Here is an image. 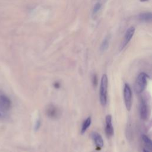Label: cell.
Masks as SVG:
<instances>
[{
    "mask_svg": "<svg viewBox=\"0 0 152 152\" xmlns=\"http://www.w3.org/2000/svg\"><path fill=\"white\" fill-rule=\"evenodd\" d=\"M58 110L53 105H50L47 108V115L51 118H55L58 116Z\"/></svg>",
    "mask_w": 152,
    "mask_h": 152,
    "instance_id": "obj_9",
    "label": "cell"
},
{
    "mask_svg": "<svg viewBox=\"0 0 152 152\" xmlns=\"http://www.w3.org/2000/svg\"><path fill=\"white\" fill-rule=\"evenodd\" d=\"M148 75L145 72H141L137 77L135 83V90L137 93H141L147 84Z\"/></svg>",
    "mask_w": 152,
    "mask_h": 152,
    "instance_id": "obj_2",
    "label": "cell"
},
{
    "mask_svg": "<svg viewBox=\"0 0 152 152\" xmlns=\"http://www.w3.org/2000/svg\"><path fill=\"white\" fill-rule=\"evenodd\" d=\"M91 124V117L89 116L86 119L84 120V121L83 122V123L82 124V126H81V133L82 134H83L84 132H86V131L87 130V129L90 126Z\"/></svg>",
    "mask_w": 152,
    "mask_h": 152,
    "instance_id": "obj_11",
    "label": "cell"
},
{
    "mask_svg": "<svg viewBox=\"0 0 152 152\" xmlns=\"http://www.w3.org/2000/svg\"><path fill=\"white\" fill-rule=\"evenodd\" d=\"M107 77L103 74L101 78L100 89H99V99L101 104L104 106L107 103Z\"/></svg>",
    "mask_w": 152,
    "mask_h": 152,
    "instance_id": "obj_1",
    "label": "cell"
},
{
    "mask_svg": "<svg viewBox=\"0 0 152 152\" xmlns=\"http://www.w3.org/2000/svg\"><path fill=\"white\" fill-rule=\"evenodd\" d=\"M143 152H150L148 149H146V148H144L143 149Z\"/></svg>",
    "mask_w": 152,
    "mask_h": 152,
    "instance_id": "obj_18",
    "label": "cell"
},
{
    "mask_svg": "<svg viewBox=\"0 0 152 152\" xmlns=\"http://www.w3.org/2000/svg\"><path fill=\"white\" fill-rule=\"evenodd\" d=\"M124 98L126 109L129 111L132 106V91L128 84L125 83L124 88Z\"/></svg>",
    "mask_w": 152,
    "mask_h": 152,
    "instance_id": "obj_3",
    "label": "cell"
},
{
    "mask_svg": "<svg viewBox=\"0 0 152 152\" xmlns=\"http://www.w3.org/2000/svg\"><path fill=\"white\" fill-rule=\"evenodd\" d=\"M40 125V121L39 119H38L37 120L36 122V124H35V128H35V130H36V131H37V130L39 128Z\"/></svg>",
    "mask_w": 152,
    "mask_h": 152,
    "instance_id": "obj_16",
    "label": "cell"
},
{
    "mask_svg": "<svg viewBox=\"0 0 152 152\" xmlns=\"http://www.w3.org/2000/svg\"><path fill=\"white\" fill-rule=\"evenodd\" d=\"M102 7V4L100 2H97L96 3L93 9V15H96L101 9Z\"/></svg>",
    "mask_w": 152,
    "mask_h": 152,
    "instance_id": "obj_14",
    "label": "cell"
},
{
    "mask_svg": "<svg viewBox=\"0 0 152 152\" xmlns=\"http://www.w3.org/2000/svg\"><path fill=\"white\" fill-rule=\"evenodd\" d=\"M54 86L55 88H59V84L58 83H55L54 84Z\"/></svg>",
    "mask_w": 152,
    "mask_h": 152,
    "instance_id": "obj_17",
    "label": "cell"
},
{
    "mask_svg": "<svg viewBox=\"0 0 152 152\" xmlns=\"http://www.w3.org/2000/svg\"><path fill=\"white\" fill-rule=\"evenodd\" d=\"M135 32V28L134 27H130L129 28L127 29L125 34V37H124V40L122 42V44H121V49H123L127 45L128 43L130 42V40H131Z\"/></svg>",
    "mask_w": 152,
    "mask_h": 152,
    "instance_id": "obj_5",
    "label": "cell"
},
{
    "mask_svg": "<svg viewBox=\"0 0 152 152\" xmlns=\"http://www.w3.org/2000/svg\"><path fill=\"white\" fill-rule=\"evenodd\" d=\"M148 106L146 103V102L142 99L140 105V116L142 120H146L148 118Z\"/></svg>",
    "mask_w": 152,
    "mask_h": 152,
    "instance_id": "obj_8",
    "label": "cell"
},
{
    "mask_svg": "<svg viewBox=\"0 0 152 152\" xmlns=\"http://www.w3.org/2000/svg\"><path fill=\"white\" fill-rule=\"evenodd\" d=\"M1 113H0V118H1Z\"/></svg>",
    "mask_w": 152,
    "mask_h": 152,
    "instance_id": "obj_20",
    "label": "cell"
},
{
    "mask_svg": "<svg viewBox=\"0 0 152 152\" xmlns=\"http://www.w3.org/2000/svg\"><path fill=\"white\" fill-rule=\"evenodd\" d=\"M109 37H106L104 38V39L103 40L102 45L100 46V50L102 52H104L107 49L108 47H109Z\"/></svg>",
    "mask_w": 152,
    "mask_h": 152,
    "instance_id": "obj_13",
    "label": "cell"
},
{
    "mask_svg": "<svg viewBox=\"0 0 152 152\" xmlns=\"http://www.w3.org/2000/svg\"><path fill=\"white\" fill-rule=\"evenodd\" d=\"M106 127H105V132L108 137H110L113 135V128L112 126V116L110 115H107L106 116L105 119Z\"/></svg>",
    "mask_w": 152,
    "mask_h": 152,
    "instance_id": "obj_6",
    "label": "cell"
},
{
    "mask_svg": "<svg viewBox=\"0 0 152 152\" xmlns=\"http://www.w3.org/2000/svg\"><path fill=\"white\" fill-rule=\"evenodd\" d=\"M138 18L139 20L143 22H150L152 19V14L151 12H143L138 15Z\"/></svg>",
    "mask_w": 152,
    "mask_h": 152,
    "instance_id": "obj_10",
    "label": "cell"
},
{
    "mask_svg": "<svg viewBox=\"0 0 152 152\" xmlns=\"http://www.w3.org/2000/svg\"><path fill=\"white\" fill-rule=\"evenodd\" d=\"M148 1V0H140L141 2H145V1Z\"/></svg>",
    "mask_w": 152,
    "mask_h": 152,
    "instance_id": "obj_19",
    "label": "cell"
},
{
    "mask_svg": "<svg viewBox=\"0 0 152 152\" xmlns=\"http://www.w3.org/2000/svg\"><path fill=\"white\" fill-rule=\"evenodd\" d=\"M141 138H142V141L144 142L145 145L147 147V148L151 149L152 146V143H151V140L148 138V137L146 135L142 134Z\"/></svg>",
    "mask_w": 152,
    "mask_h": 152,
    "instance_id": "obj_12",
    "label": "cell"
},
{
    "mask_svg": "<svg viewBox=\"0 0 152 152\" xmlns=\"http://www.w3.org/2000/svg\"><path fill=\"white\" fill-rule=\"evenodd\" d=\"M91 137L96 147L100 149L103 146V140L101 135L99 134L98 132L94 131L91 132Z\"/></svg>",
    "mask_w": 152,
    "mask_h": 152,
    "instance_id": "obj_7",
    "label": "cell"
},
{
    "mask_svg": "<svg viewBox=\"0 0 152 152\" xmlns=\"http://www.w3.org/2000/svg\"><path fill=\"white\" fill-rule=\"evenodd\" d=\"M92 82H93V84L94 86H96L98 83V79H97V77L96 74H94L93 76V79H92Z\"/></svg>",
    "mask_w": 152,
    "mask_h": 152,
    "instance_id": "obj_15",
    "label": "cell"
},
{
    "mask_svg": "<svg viewBox=\"0 0 152 152\" xmlns=\"http://www.w3.org/2000/svg\"><path fill=\"white\" fill-rule=\"evenodd\" d=\"M11 102L9 98L4 95L0 96V111L6 112L11 107Z\"/></svg>",
    "mask_w": 152,
    "mask_h": 152,
    "instance_id": "obj_4",
    "label": "cell"
}]
</instances>
